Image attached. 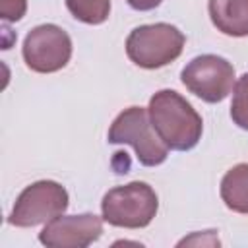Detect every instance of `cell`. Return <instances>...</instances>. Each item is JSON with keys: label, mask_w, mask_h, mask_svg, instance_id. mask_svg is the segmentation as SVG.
Instances as JSON below:
<instances>
[{"label": "cell", "mask_w": 248, "mask_h": 248, "mask_svg": "<svg viewBox=\"0 0 248 248\" xmlns=\"http://www.w3.org/2000/svg\"><path fill=\"white\" fill-rule=\"evenodd\" d=\"M147 112L157 136L169 149L188 151L202 140V116L174 89L157 91L149 99Z\"/></svg>", "instance_id": "6da1fadb"}, {"label": "cell", "mask_w": 248, "mask_h": 248, "mask_svg": "<svg viewBox=\"0 0 248 248\" xmlns=\"http://www.w3.org/2000/svg\"><path fill=\"white\" fill-rule=\"evenodd\" d=\"M159 209V198L155 190L141 180L128 182L124 186L110 188L101 202L103 219L120 229H143L147 227Z\"/></svg>", "instance_id": "7a4b0ae2"}, {"label": "cell", "mask_w": 248, "mask_h": 248, "mask_svg": "<svg viewBox=\"0 0 248 248\" xmlns=\"http://www.w3.org/2000/svg\"><path fill=\"white\" fill-rule=\"evenodd\" d=\"M184 33L170 23H147L130 31L126 39L128 58L145 70H157L174 62L184 48Z\"/></svg>", "instance_id": "3957f363"}, {"label": "cell", "mask_w": 248, "mask_h": 248, "mask_svg": "<svg viewBox=\"0 0 248 248\" xmlns=\"http://www.w3.org/2000/svg\"><path fill=\"white\" fill-rule=\"evenodd\" d=\"M108 143H128L134 147L143 167H157L167 161L169 147L157 136L149 112L143 107L124 108L108 128Z\"/></svg>", "instance_id": "277c9868"}, {"label": "cell", "mask_w": 248, "mask_h": 248, "mask_svg": "<svg viewBox=\"0 0 248 248\" xmlns=\"http://www.w3.org/2000/svg\"><path fill=\"white\" fill-rule=\"evenodd\" d=\"M70 198L66 188L56 180H37L23 188L17 196L8 223L14 227H35L41 223H48L50 219L62 215L68 209Z\"/></svg>", "instance_id": "5b68a950"}, {"label": "cell", "mask_w": 248, "mask_h": 248, "mask_svg": "<svg viewBox=\"0 0 248 248\" xmlns=\"http://www.w3.org/2000/svg\"><path fill=\"white\" fill-rule=\"evenodd\" d=\"M180 79L202 101L221 103L234 87V66L223 56L200 54L182 68Z\"/></svg>", "instance_id": "8992f818"}, {"label": "cell", "mask_w": 248, "mask_h": 248, "mask_svg": "<svg viewBox=\"0 0 248 248\" xmlns=\"http://www.w3.org/2000/svg\"><path fill=\"white\" fill-rule=\"evenodd\" d=\"M21 54L29 70L37 74H52L70 62L72 39L62 27L43 23L25 35Z\"/></svg>", "instance_id": "52a82bcc"}, {"label": "cell", "mask_w": 248, "mask_h": 248, "mask_svg": "<svg viewBox=\"0 0 248 248\" xmlns=\"http://www.w3.org/2000/svg\"><path fill=\"white\" fill-rule=\"evenodd\" d=\"M103 217L93 213L58 215L50 219L39 232L41 244L48 248H85L101 238Z\"/></svg>", "instance_id": "ba28073f"}, {"label": "cell", "mask_w": 248, "mask_h": 248, "mask_svg": "<svg viewBox=\"0 0 248 248\" xmlns=\"http://www.w3.org/2000/svg\"><path fill=\"white\" fill-rule=\"evenodd\" d=\"M211 23L229 37H248V0H209Z\"/></svg>", "instance_id": "9c48e42d"}, {"label": "cell", "mask_w": 248, "mask_h": 248, "mask_svg": "<svg viewBox=\"0 0 248 248\" xmlns=\"http://www.w3.org/2000/svg\"><path fill=\"white\" fill-rule=\"evenodd\" d=\"M219 194L231 211L248 215V163H238L225 172Z\"/></svg>", "instance_id": "30bf717a"}, {"label": "cell", "mask_w": 248, "mask_h": 248, "mask_svg": "<svg viewBox=\"0 0 248 248\" xmlns=\"http://www.w3.org/2000/svg\"><path fill=\"white\" fill-rule=\"evenodd\" d=\"M66 8L78 21L99 25L108 19L110 0H66Z\"/></svg>", "instance_id": "8fae6325"}, {"label": "cell", "mask_w": 248, "mask_h": 248, "mask_svg": "<svg viewBox=\"0 0 248 248\" xmlns=\"http://www.w3.org/2000/svg\"><path fill=\"white\" fill-rule=\"evenodd\" d=\"M231 118L232 122L248 130V72L238 78L232 89V103H231Z\"/></svg>", "instance_id": "7c38bea8"}, {"label": "cell", "mask_w": 248, "mask_h": 248, "mask_svg": "<svg viewBox=\"0 0 248 248\" xmlns=\"http://www.w3.org/2000/svg\"><path fill=\"white\" fill-rule=\"evenodd\" d=\"M27 12V0H0V17L4 21H19Z\"/></svg>", "instance_id": "4fadbf2b"}, {"label": "cell", "mask_w": 248, "mask_h": 248, "mask_svg": "<svg viewBox=\"0 0 248 248\" xmlns=\"http://www.w3.org/2000/svg\"><path fill=\"white\" fill-rule=\"evenodd\" d=\"M130 4V8L138 10V12H149V10H155L163 0H126Z\"/></svg>", "instance_id": "5bb4252c"}]
</instances>
